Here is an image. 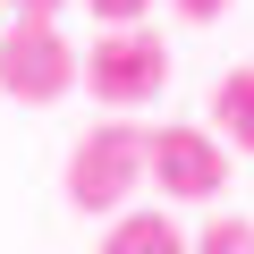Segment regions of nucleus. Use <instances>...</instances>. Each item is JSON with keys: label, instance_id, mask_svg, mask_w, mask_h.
Wrapping results in <instances>:
<instances>
[{"label": "nucleus", "instance_id": "nucleus-4", "mask_svg": "<svg viewBox=\"0 0 254 254\" xmlns=\"http://www.w3.org/2000/svg\"><path fill=\"white\" fill-rule=\"evenodd\" d=\"M144 178L170 195V203H212L229 187V144L203 136V127H153L144 144Z\"/></svg>", "mask_w": 254, "mask_h": 254}, {"label": "nucleus", "instance_id": "nucleus-2", "mask_svg": "<svg viewBox=\"0 0 254 254\" xmlns=\"http://www.w3.org/2000/svg\"><path fill=\"white\" fill-rule=\"evenodd\" d=\"M76 85H85L110 119L136 110V102H161V85H170V43L144 34V26H110V34H93V51L76 60Z\"/></svg>", "mask_w": 254, "mask_h": 254}, {"label": "nucleus", "instance_id": "nucleus-9", "mask_svg": "<svg viewBox=\"0 0 254 254\" xmlns=\"http://www.w3.org/2000/svg\"><path fill=\"white\" fill-rule=\"evenodd\" d=\"M170 9H178L187 26H212V17H229V0H170Z\"/></svg>", "mask_w": 254, "mask_h": 254}, {"label": "nucleus", "instance_id": "nucleus-10", "mask_svg": "<svg viewBox=\"0 0 254 254\" xmlns=\"http://www.w3.org/2000/svg\"><path fill=\"white\" fill-rule=\"evenodd\" d=\"M0 9H17V17H60V0H0Z\"/></svg>", "mask_w": 254, "mask_h": 254}, {"label": "nucleus", "instance_id": "nucleus-5", "mask_svg": "<svg viewBox=\"0 0 254 254\" xmlns=\"http://www.w3.org/2000/svg\"><path fill=\"white\" fill-rule=\"evenodd\" d=\"M93 254H187V229H178L170 212H136V203H127V212L102 229Z\"/></svg>", "mask_w": 254, "mask_h": 254}, {"label": "nucleus", "instance_id": "nucleus-6", "mask_svg": "<svg viewBox=\"0 0 254 254\" xmlns=\"http://www.w3.org/2000/svg\"><path fill=\"white\" fill-rule=\"evenodd\" d=\"M212 136L229 153H254V68H229L212 85Z\"/></svg>", "mask_w": 254, "mask_h": 254}, {"label": "nucleus", "instance_id": "nucleus-7", "mask_svg": "<svg viewBox=\"0 0 254 254\" xmlns=\"http://www.w3.org/2000/svg\"><path fill=\"white\" fill-rule=\"evenodd\" d=\"M187 254H254V220L220 212V220H203V237H187Z\"/></svg>", "mask_w": 254, "mask_h": 254}, {"label": "nucleus", "instance_id": "nucleus-8", "mask_svg": "<svg viewBox=\"0 0 254 254\" xmlns=\"http://www.w3.org/2000/svg\"><path fill=\"white\" fill-rule=\"evenodd\" d=\"M85 9H93L102 26H144V9H153V0H85Z\"/></svg>", "mask_w": 254, "mask_h": 254}, {"label": "nucleus", "instance_id": "nucleus-3", "mask_svg": "<svg viewBox=\"0 0 254 254\" xmlns=\"http://www.w3.org/2000/svg\"><path fill=\"white\" fill-rule=\"evenodd\" d=\"M76 85V51L51 17H17V26H0V93L43 110V102H68Z\"/></svg>", "mask_w": 254, "mask_h": 254}, {"label": "nucleus", "instance_id": "nucleus-1", "mask_svg": "<svg viewBox=\"0 0 254 254\" xmlns=\"http://www.w3.org/2000/svg\"><path fill=\"white\" fill-rule=\"evenodd\" d=\"M144 144H153V127H136V119H102V127H85L76 153H68V170H60L68 212L119 220L127 203H136V187H144Z\"/></svg>", "mask_w": 254, "mask_h": 254}]
</instances>
